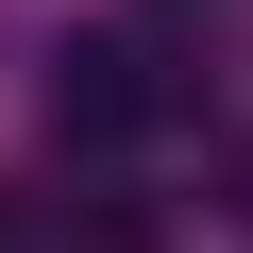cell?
<instances>
[{
	"label": "cell",
	"mask_w": 253,
	"mask_h": 253,
	"mask_svg": "<svg viewBox=\"0 0 253 253\" xmlns=\"http://www.w3.org/2000/svg\"><path fill=\"white\" fill-rule=\"evenodd\" d=\"M152 118H169V68H152V34H135V17H101V34H68V51H51V135L135 152Z\"/></svg>",
	"instance_id": "1"
},
{
	"label": "cell",
	"mask_w": 253,
	"mask_h": 253,
	"mask_svg": "<svg viewBox=\"0 0 253 253\" xmlns=\"http://www.w3.org/2000/svg\"><path fill=\"white\" fill-rule=\"evenodd\" d=\"M0 253H51V236H34V219H17V203H0Z\"/></svg>",
	"instance_id": "2"
}]
</instances>
